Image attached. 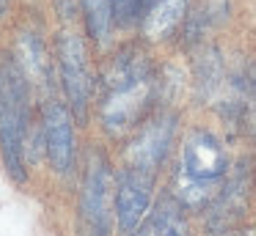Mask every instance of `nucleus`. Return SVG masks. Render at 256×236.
<instances>
[{
	"instance_id": "423d86ee",
	"label": "nucleus",
	"mask_w": 256,
	"mask_h": 236,
	"mask_svg": "<svg viewBox=\"0 0 256 236\" xmlns=\"http://www.w3.org/2000/svg\"><path fill=\"white\" fill-rule=\"evenodd\" d=\"M176 137V113H157L149 115L144 124L135 129L127 151H124V165L140 168L157 173L166 162L168 151Z\"/></svg>"
},
{
	"instance_id": "39448f33",
	"label": "nucleus",
	"mask_w": 256,
	"mask_h": 236,
	"mask_svg": "<svg viewBox=\"0 0 256 236\" xmlns=\"http://www.w3.org/2000/svg\"><path fill=\"white\" fill-rule=\"evenodd\" d=\"M56 58H58V77H61V88L69 99V110L74 118H86L88 104L94 99V85L96 77L91 69L88 47L78 33L66 30L58 33L56 41Z\"/></svg>"
},
{
	"instance_id": "9b49d317",
	"label": "nucleus",
	"mask_w": 256,
	"mask_h": 236,
	"mask_svg": "<svg viewBox=\"0 0 256 236\" xmlns=\"http://www.w3.org/2000/svg\"><path fill=\"white\" fill-rule=\"evenodd\" d=\"M218 102L223 118L240 124L245 135L256 137V63L226 77Z\"/></svg>"
},
{
	"instance_id": "6e6552de",
	"label": "nucleus",
	"mask_w": 256,
	"mask_h": 236,
	"mask_svg": "<svg viewBox=\"0 0 256 236\" xmlns=\"http://www.w3.org/2000/svg\"><path fill=\"white\" fill-rule=\"evenodd\" d=\"M42 135H44V151L52 170L58 176H72L78 148H74V115L69 104L47 99L44 113H42Z\"/></svg>"
},
{
	"instance_id": "2eb2a0df",
	"label": "nucleus",
	"mask_w": 256,
	"mask_h": 236,
	"mask_svg": "<svg viewBox=\"0 0 256 236\" xmlns=\"http://www.w3.org/2000/svg\"><path fill=\"white\" fill-rule=\"evenodd\" d=\"M228 14V0H198L193 5V11H188L184 16V38L188 44H196L204 38V33H210L215 25H220Z\"/></svg>"
},
{
	"instance_id": "1a4fd4ad",
	"label": "nucleus",
	"mask_w": 256,
	"mask_h": 236,
	"mask_svg": "<svg viewBox=\"0 0 256 236\" xmlns=\"http://www.w3.org/2000/svg\"><path fill=\"white\" fill-rule=\"evenodd\" d=\"M250 203V173L245 165H240L232 176L226 173L220 192L215 195V201L210 203V217H206V228L215 236H226L242 223L245 212Z\"/></svg>"
},
{
	"instance_id": "aec40b11",
	"label": "nucleus",
	"mask_w": 256,
	"mask_h": 236,
	"mask_svg": "<svg viewBox=\"0 0 256 236\" xmlns=\"http://www.w3.org/2000/svg\"><path fill=\"white\" fill-rule=\"evenodd\" d=\"M152 3H157V0H144V11H146V8H149V5H152Z\"/></svg>"
},
{
	"instance_id": "f257e3e1",
	"label": "nucleus",
	"mask_w": 256,
	"mask_h": 236,
	"mask_svg": "<svg viewBox=\"0 0 256 236\" xmlns=\"http://www.w3.org/2000/svg\"><path fill=\"white\" fill-rule=\"evenodd\" d=\"M157 96V77L146 52L130 47L108 63L102 74L100 121L110 137L135 132L152 113Z\"/></svg>"
},
{
	"instance_id": "a211bd4d",
	"label": "nucleus",
	"mask_w": 256,
	"mask_h": 236,
	"mask_svg": "<svg viewBox=\"0 0 256 236\" xmlns=\"http://www.w3.org/2000/svg\"><path fill=\"white\" fill-rule=\"evenodd\" d=\"M52 5H56L61 19H74L83 8V0H52Z\"/></svg>"
},
{
	"instance_id": "412c9836",
	"label": "nucleus",
	"mask_w": 256,
	"mask_h": 236,
	"mask_svg": "<svg viewBox=\"0 0 256 236\" xmlns=\"http://www.w3.org/2000/svg\"><path fill=\"white\" fill-rule=\"evenodd\" d=\"M237 236H256V231H245V234H237Z\"/></svg>"
},
{
	"instance_id": "7ed1b4c3",
	"label": "nucleus",
	"mask_w": 256,
	"mask_h": 236,
	"mask_svg": "<svg viewBox=\"0 0 256 236\" xmlns=\"http://www.w3.org/2000/svg\"><path fill=\"white\" fill-rule=\"evenodd\" d=\"M30 124V88L14 58L0 55V154L14 181H25Z\"/></svg>"
},
{
	"instance_id": "6ab92c4d",
	"label": "nucleus",
	"mask_w": 256,
	"mask_h": 236,
	"mask_svg": "<svg viewBox=\"0 0 256 236\" xmlns=\"http://www.w3.org/2000/svg\"><path fill=\"white\" fill-rule=\"evenodd\" d=\"M8 3H12V0H0V16H3V14L8 11Z\"/></svg>"
},
{
	"instance_id": "f8f14e48",
	"label": "nucleus",
	"mask_w": 256,
	"mask_h": 236,
	"mask_svg": "<svg viewBox=\"0 0 256 236\" xmlns=\"http://www.w3.org/2000/svg\"><path fill=\"white\" fill-rule=\"evenodd\" d=\"M127 236H188V220H184L182 203L176 198H160L152 212L130 231Z\"/></svg>"
},
{
	"instance_id": "f03ea898",
	"label": "nucleus",
	"mask_w": 256,
	"mask_h": 236,
	"mask_svg": "<svg viewBox=\"0 0 256 236\" xmlns=\"http://www.w3.org/2000/svg\"><path fill=\"white\" fill-rule=\"evenodd\" d=\"M228 173V154L218 135L210 129H193L182 143L179 168L171 190L182 209H206L220 192Z\"/></svg>"
},
{
	"instance_id": "0eeeda50",
	"label": "nucleus",
	"mask_w": 256,
	"mask_h": 236,
	"mask_svg": "<svg viewBox=\"0 0 256 236\" xmlns=\"http://www.w3.org/2000/svg\"><path fill=\"white\" fill-rule=\"evenodd\" d=\"M154 179H157V173L130 168V165H124L122 173L116 176V187H113V217H116V225L122 234L135 231V225L146 217V212L152 206Z\"/></svg>"
},
{
	"instance_id": "20e7f679",
	"label": "nucleus",
	"mask_w": 256,
	"mask_h": 236,
	"mask_svg": "<svg viewBox=\"0 0 256 236\" xmlns=\"http://www.w3.org/2000/svg\"><path fill=\"white\" fill-rule=\"evenodd\" d=\"M113 179L110 162L102 151H91L86 159V173L78 201L80 236H110L113 231Z\"/></svg>"
},
{
	"instance_id": "9d476101",
	"label": "nucleus",
	"mask_w": 256,
	"mask_h": 236,
	"mask_svg": "<svg viewBox=\"0 0 256 236\" xmlns=\"http://www.w3.org/2000/svg\"><path fill=\"white\" fill-rule=\"evenodd\" d=\"M14 63L22 71L30 93H52V85H56L52 58H50V49H47V44H44L39 30L25 27V30L17 33V41H14Z\"/></svg>"
},
{
	"instance_id": "dca6fc26",
	"label": "nucleus",
	"mask_w": 256,
	"mask_h": 236,
	"mask_svg": "<svg viewBox=\"0 0 256 236\" xmlns=\"http://www.w3.org/2000/svg\"><path fill=\"white\" fill-rule=\"evenodd\" d=\"M86 14V25H88V33L96 44H108L113 27H116V19H113V0H83Z\"/></svg>"
},
{
	"instance_id": "4468645a",
	"label": "nucleus",
	"mask_w": 256,
	"mask_h": 236,
	"mask_svg": "<svg viewBox=\"0 0 256 236\" xmlns=\"http://www.w3.org/2000/svg\"><path fill=\"white\" fill-rule=\"evenodd\" d=\"M226 80V69H223V58L218 47H201L198 55L193 60V88L198 93V99L212 102L218 99Z\"/></svg>"
},
{
	"instance_id": "ddd939ff",
	"label": "nucleus",
	"mask_w": 256,
	"mask_h": 236,
	"mask_svg": "<svg viewBox=\"0 0 256 236\" xmlns=\"http://www.w3.org/2000/svg\"><path fill=\"white\" fill-rule=\"evenodd\" d=\"M188 16V0H157L140 16L144 36L149 41H166Z\"/></svg>"
},
{
	"instance_id": "f3484780",
	"label": "nucleus",
	"mask_w": 256,
	"mask_h": 236,
	"mask_svg": "<svg viewBox=\"0 0 256 236\" xmlns=\"http://www.w3.org/2000/svg\"><path fill=\"white\" fill-rule=\"evenodd\" d=\"M144 16V0H113V19L118 27H130Z\"/></svg>"
}]
</instances>
